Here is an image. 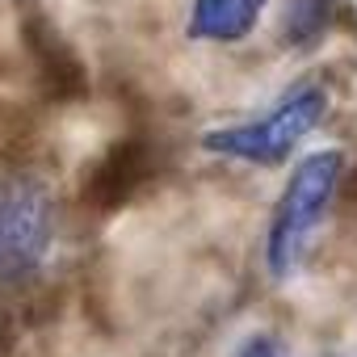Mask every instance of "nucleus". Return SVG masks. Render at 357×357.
I'll return each instance as SVG.
<instances>
[{"label": "nucleus", "mask_w": 357, "mask_h": 357, "mask_svg": "<svg viewBox=\"0 0 357 357\" xmlns=\"http://www.w3.org/2000/svg\"><path fill=\"white\" fill-rule=\"evenodd\" d=\"M328 114V89L319 80H307L298 89H290L265 118L248 122V126H231V130H215L206 139L211 151L231 155V160H252V164H278L294 151V143L319 126Z\"/></svg>", "instance_id": "obj_3"}, {"label": "nucleus", "mask_w": 357, "mask_h": 357, "mask_svg": "<svg viewBox=\"0 0 357 357\" xmlns=\"http://www.w3.org/2000/svg\"><path fill=\"white\" fill-rule=\"evenodd\" d=\"M55 236V198L34 176L0 181V286H22L38 273Z\"/></svg>", "instance_id": "obj_2"}, {"label": "nucleus", "mask_w": 357, "mask_h": 357, "mask_svg": "<svg viewBox=\"0 0 357 357\" xmlns=\"http://www.w3.org/2000/svg\"><path fill=\"white\" fill-rule=\"evenodd\" d=\"M17 34H22V47L34 63V76L43 84V93L59 105H72V101H84L89 97V68L84 59L76 55V47L59 34V26L47 17V9L38 0H17Z\"/></svg>", "instance_id": "obj_4"}, {"label": "nucleus", "mask_w": 357, "mask_h": 357, "mask_svg": "<svg viewBox=\"0 0 357 357\" xmlns=\"http://www.w3.org/2000/svg\"><path fill=\"white\" fill-rule=\"evenodd\" d=\"M151 147H147V139H139V135H126V139H114L93 164H89V176H84V185H80V194H84V202L93 206V211H118V206H126L143 185H147V176H151Z\"/></svg>", "instance_id": "obj_5"}, {"label": "nucleus", "mask_w": 357, "mask_h": 357, "mask_svg": "<svg viewBox=\"0 0 357 357\" xmlns=\"http://www.w3.org/2000/svg\"><path fill=\"white\" fill-rule=\"evenodd\" d=\"M269 0H194L190 34L202 43H240L257 30Z\"/></svg>", "instance_id": "obj_6"}, {"label": "nucleus", "mask_w": 357, "mask_h": 357, "mask_svg": "<svg viewBox=\"0 0 357 357\" xmlns=\"http://www.w3.org/2000/svg\"><path fill=\"white\" fill-rule=\"evenodd\" d=\"M336 26H353L357 30V13H349L344 0H286V17H282V38L298 51L315 47L324 34H332Z\"/></svg>", "instance_id": "obj_7"}, {"label": "nucleus", "mask_w": 357, "mask_h": 357, "mask_svg": "<svg viewBox=\"0 0 357 357\" xmlns=\"http://www.w3.org/2000/svg\"><path fill=\"white\" fill-rule=\"evenodd\" d=\"M240 357H282V349H278L273 336H252V340H244Z\"/></svg>", "instance_id": "obj_8"}, {"label": "nucleus", "mask_w": 357, "mask_h": 357, "mask_svg": "<svg viewBox=\"0 0 357 357\" xmlns=\"http://www.w3.org/2000/svg\"><path fill=\"white\" fill-rule=\"evenodd\" d=\"M340 198L349 202V206H357V160L349 164V172L340 176Z\"/></svg>", "instance_id": "obj_9"}, {"label": "nucleus", "mask_w": 357, "mask_h": 357, "mask_svg": "<svg viewBox=\"0 0 357 357\" xmlns=\"http://www.w3.org/2000/svg\"><path fill=\"white\" fill-rule=\"evenodd\" d=\"M340 164H344L340 151H319V155H307L286 181L282 202H278L273 223H269V269L278 278L303 261L307 240H311L315 223L324 219L328 198L340 185Z\"/></svg>", "instance_id": "obj_1"}]
</instances>
